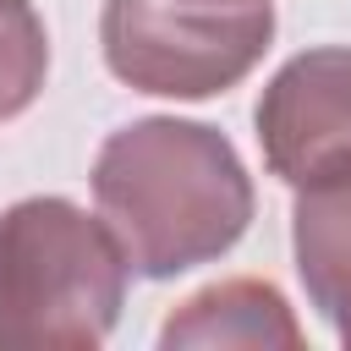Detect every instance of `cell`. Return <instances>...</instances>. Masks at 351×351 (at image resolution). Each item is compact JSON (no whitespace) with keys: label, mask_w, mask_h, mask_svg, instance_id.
I'll use <instances>...</instances> for the list:
<instances>
[{"label":"cell","mask_w":351,"mask_h":351,"mask_svg":"<svg viewBox=\"0 0 351 351\" xmlns=\"http://www.w3.org/2000/svg\"><path fill=\"white\" fill-rule=\"evenodd\" d=\"M307 335L285 302L280 285L269 280H252V274H236V280H214L203 291H192L186 302L170 307V318L159 324V346L176 351V346H203V351H225V346H241V351H269V346H285L296 351Z\"/></svg>","instance_id":"obj_5"},{"label":"cell","mask_w":351,"mask_h":351,"mask_svg":"<svg viewBox=\"0 0 351 351\" xmlns=\"http://www.w3.org/2000/svg\"><path fill=\"white\" fill-rule=\"evenodd\" d=\"M291 252L307 302L340 335V346H351V165L296 186Z\"/></svg>","instance_id":"obj_6"},{"label":"cell","mask_w":351,"mask_h":351,"mask_svg":"<svg viewBox=\"0 0 351 351\" xmlns=\"http://www.w3.org/2000/svg\"><path fill=\"white\" fill-rule=\"evenodd\" d=\"M269 176L285 186L324 181L351 165V44H318L291 55L252 110Z\"/></svg>","instance_id":"obj_4"},{"label":"cell","mask_w":351,"mask_h":351,"mask_svg":"<svg viewBox=\"0 0 351 351\" xmlns=\"http://www.w3.org/2000/svg\"><path fill=\"white\" fill-rule=\"evenodd\" d=\"M219 5H230V0H219Z\"/></svg>","instance_id":"obj_8"},{"label":"cell","mask_w":351,"mask_h":351,"mask_svg":"<svg viewBox=\"0 0 351 351\" xmlns=\"http://www.w3.org/2000/svg\"><path fill=\"white\" fill-rule=\"evenodd\" d=\"M93 203L137 280H176L219 263L258 214L236 143L181 115L115 126L93 159Z\"/></svg>","instance_id":"obj_1"},{"label":"cell","mask_w":351,"mask_h":351,"mask_svg":"<svg viewBox=\"0 0 351 351\" xmlns=\"http://www.w3.org/2000/svg\"><path fill=\"white\" fill-rule=\"evenodd\" d=\"M126 252L71 197H22L0 214V346L93 351L126 307Z\"/></svg>","instance_id":"obj_2"},{"label":"cell","mask_w":351,"mask_h":351,"mask_svg":"<svg viewBox=\"0 0 351 351\" xmlns=\"http://www.w3.org/2000/svg\"><path fill=\"white\" fill-rule=\"evenodd\" d=\"M49 77V33L33 0H0V121L33 110Z\"/></svg>","instance_id":"obj_7"},{"label":"cell","mask_w":351,"mask_h":351,"mask_svg":"<svg viewBox=\"0 0 351 351\" xmlns=\"http://www.w3.org/2000/svg\"><path fill=\"white\" fill-rule=\"evenodd\" d=\"M274 44V0H104L110 77L148 99H219Z\"/></svg>","instance_id":"obj_3"}]
</instances>
